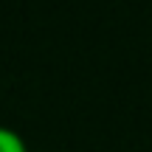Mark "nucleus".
<instances>
[{
	"instance_id": "1",
	"label": "nucleus",
	"mask_w": 152,
	"mask_h": 152,
	"mask_svg": "<svg viewBox=\"0 0 152 152\" xmlns=\"http://www.w3.org/2000/svg\"><path fill=\"white\" fill-rule=\"evenodd\" d=\"M0 152H28L26 138H23L17 130L0 124Z\"/></svg>"
}]
</instances>
